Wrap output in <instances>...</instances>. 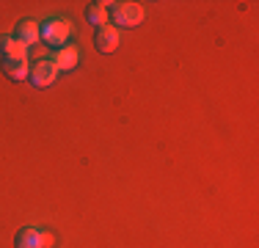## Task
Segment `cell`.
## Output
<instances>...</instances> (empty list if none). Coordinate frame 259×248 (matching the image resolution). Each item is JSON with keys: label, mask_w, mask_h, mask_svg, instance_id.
<instances>
[{"label": "cell", "mask_w": 259, "mask_h": 248, "mask_svg": "<svg viewBox=\"0 0 259 248\" xmlns=\"http://www.w3.org/2000/svg\"><path fill=\"white\" fill-rule=\"evenodd\" d=\"M72 33H75V22L69 20V17H61V14H53L47 17L45 22H39V39L45 42L47 47H66V42L72 39Z\"/></svg>", "instance_id": "1"}, {"label": "cell", "mask_w": 259, "mask_h": 248, "mask_svg": "<svg viewBox=\"0 0 259 248\" xmlns=\"http://www.w3.org/2000/svg\"><path fill=\"white\" fill-rule=\"evenodd\" d=\"M144 6L141 3H127V0H119V3H108V25H113L116 30L121 28H138L144 22Z\"/></svg>", "instance_id": "2"}, {"label": "cell", "mask_w": 259, "mask_h": 248, "mask_svg": "<svg viewBox=\"0 0 259 248\" xmlns=\"http://www.w3.org/2000/svg\"><path fill=\"white\" fill-rule=\"evenodd\" d=\"M55 77H58V66H55L50 58H39V61L30 64L28 80L36 86V89H47V86H53Z\"/></svg>", "instance_id": "3"}, {"label": "cell", "mask_w": 259, "mask_h": 248, "mask_svg": "<svg viewBox=\"0 0 259 248\" xmlns=\"http://www.w3.org/2000/svg\"><path fill=\"white\" fill-rule=\"evenodd\" d=\"M119 42H121V33L113 28V25H102V28L97 30V36H94V47L100 50L102 55L116 53V50H119Z\"/></svg>", "instance_id": "4"}, {"label": "cell", "mask_w": 259, "mask_h": 248, "mask_svg": "<svg viewBox=\"0 0 259 248\" xmlns=\"http://www.w3.org/2000/svg\"><path fill=\"white\" fill-rule=\"evenodd\" d=\"M50 61L58 66V72H72L80 64V50L75 45H66V47H61V50H55V55H53Z\"/></svg>", "instance_id": "5"}, {"label": "cell", "mask_w": 259, "mask_h": 248, "mask_svg": "<svg viewBox=\"0 0 259 248\" xmlns=\"http://www.w3.org/2000/svg\"><path fill=\"white\" fill-rule=\"evenodd\" d=\"M11 36H14L17 42H22L25 47L39 45V42H41V39H39V22H36V20H20Z\"/></svg>", "instance_id": "6"}, {"label": "cell", "mask_w": 259, "mask_h": 248, "mask_svg": "<svg viewBox=\"0 0 259 248\" xmlns=\"http://www.w3.org/2000/svg\"><path fill=\"white\" fill-rule=\"evenodd\" d=\"M28 55V47L22 45V42H17L14 36H0V58L3 61H20Z\"/></svg>", "instance_id": "7"}, {"label": "cell", "mask_w": 259, "mask_h": 248, "mask_svg": "<svg viewBox=\"0 0 259 248\" xmlns=\"http://www.w3.org/2000/svg\"><path fill=\"white\" fill-rule=\"evenodd\" d=\"M0 69H3V74L11 80V83H22V80H28L30 64H28V58H20V61H0Z\"/></svg>", "instance_id": "8"}, {"label": "cell", "mask_w": 259, "mask_h": 248, "mask_svg": "<svg viewBox=\"0 0 259 248\" xmlns=\"http://www.w3.org/2000/svg\"><path fill=\"white\" fill-rule=\"evenodd\" d=\"M85 20H89V25L97 28V30H100L102 25H108V3H105V0L89 3V9H85Z\"/></svg>", "instance_id": "9"}, {"label": "cell", "mask_w": 259, "mask_h": 248, "mask_svg": "<svg viewBox=\"0 0 259 248\" xmlns=\"http://www.w3.org/2000/svg\"><path fill=\"white\" fill-rule=\"evenodd\" d=\"M14 248H41V243H39V229L22 226L20 232L14 234Z\"/></svg>", "instance_id": "10"}, {"label": "cell", "mask_w": 259, "mask_h": 248, "mask_svg": "<svg viewBox=\"0 0 259 248\" xmlns=\"http://www.w3.org/2000/svg\"><path fill=\"white\" fill-rule=\"evenodd\" d=\"M39 243H41V248H53V245H55L53 232H47V229H39Z\"/></svg>", "instance_id": "11"}]
</instances>
